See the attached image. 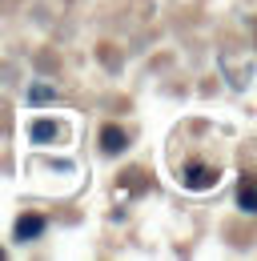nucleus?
Returning a JSON list of instances; mask_svg holds the SVG:
<instances>
[{
	"mask_svg": "<svg viewBox=\"0 0 257 261\" xmlns=\"http://www.w3.org/2000/svg\"><path fill=\"white\" fill-rule=\"evenodd\" d=\"M189 189H213L217 185V169H209V165H197V169H185V177H181Z\"/></svg>",
	"mask_w": 257,
	"mask_h": 261,
	"instance_id": "f257e3e1",
	"label": "nucleus"
},
{
	"mask_svg": "<svg viewBox=\"0 0 257 261\" xmlns=\"http://www.w3.org/2000/svg\"><path fill=\"white\" fill-rule=\"evenodd\" d=\"M44 233V217L40 213H24L20 221H16V241H32V237H40Z\"/></svg>",
	"mask_w": 257,
	"mask_h": 261,
	"instance_id": "f03ea898",
	"label": "nucleus"
},
{
	"mask_svg": "<svg viewBox=\"0 0 257 261\" xmlns=\"http://www.w3.org/2000/svg\"><path fill=\"white\" fill-rule=\"evenodd\" d=\"M237 205H241L245 213H257V177H241V185H237Z\"/></svg>",
	"mask_w": 257,
	"mask_h": 261,
	"instance_id": "7ed1b4c3",
	"label": "nucleus"
},
{
	"mask_svg": "<svg viewBox=\"0 0 257 261\" xmlns=\"http://www.w3.org/2000/svg\"><path fill=\"white\" fill-rule=\"evenodd\" d=\"M100 145H105V153H121L128 145V137L121 125H105V133H100Z\"/></svg>",
	"mask_w": 257,
	"mask_h": 261,
	"instance_id": "20e7f679",
	"label": "nucleus"
},
{
	"mask_svg": "<svg viewBox=\"0 0 257 261\" xmlns=\"http://www.w3.org/2000/svg\"><path fill=\"white\" fill-rule=\"evenodd\" d=\"M57 133H61V125H57V121H32V125H29V137L36 141V145H44V141H53Z\"/></svg>",
	"mask_w": 257,
	"mask_h": 261,
	"instance_id": "39448f33",
	"label": "nucleus"
},
{
	"mask_svg": "<svg viewBox=\"0 0 257 261\" xmlns=\"http://www.w3.org/2000/svg\"><path fill=\"white\" fill-rule=\"evenodd\" d=\"M29 100H32V105H48V100H57V89H48V85H32Z\"/></svg>",
	"mask_w": 257,
	"mask_h": 261,
	"instance_id": "423d86ee",
	"label": "nucleus"
}]
</instances>
